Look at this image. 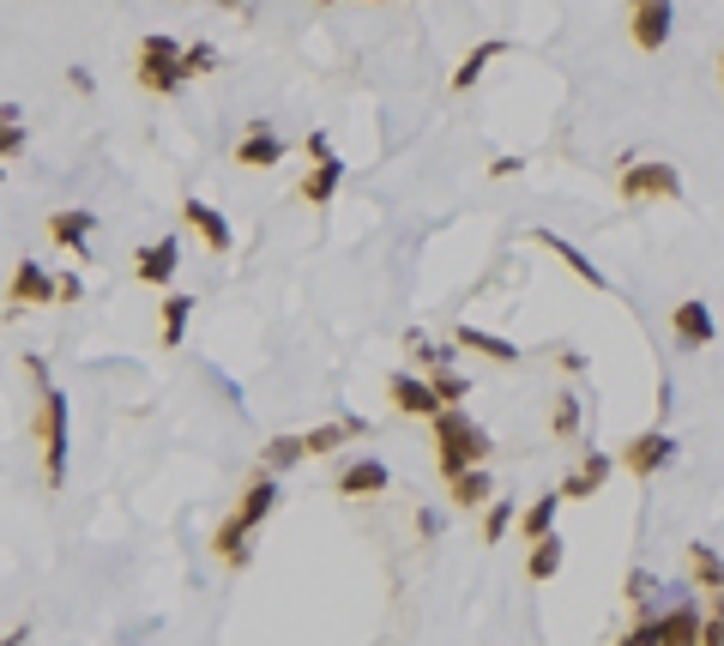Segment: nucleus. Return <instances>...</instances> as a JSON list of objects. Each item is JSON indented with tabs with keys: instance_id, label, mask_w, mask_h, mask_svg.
Wrapping results in <instances>:
<instances>
[{
	"instance_id": "1",
	"label": "nucleus",
	"mask_w": 724,
	"mask_h": 646,
	"mask_svg": "<svg viewBox=\"0 0 724 646\" xmlns=\"http://www.w3.org/2000/svg\"><path fill=\"white\" fill-rule=\"evenodd\" d=\"M495 453V441L483 435L477 423H471L459 405H446L441 417H434V465H441V477L453 484L459 472H471V465H483Z\"/></svg>"
},
{
	"instance_id": "2",
	"label": "nucleus",
	"mask_w": 724,
	"mask_h": 646,
	"mask_svg": "<svg viewBox=\"0 0 724 646\" xmlns=\"http://www.w3.org/2000/svg\"><path fill=\"white\" fill-rule=\"evenodd\" d=\"M272 508H278V477L260 472V477L248 484V496H241V508L229 513V520L217 525V537H212V549L229 562V568H241V562H248V537H253V525H260Z\"/></svg>"
},
{
	"instance_id": "3",
	"label": "nucleus",
	"mask_w": 724,
	"mask_h": 646,
	"mask_svg": "<svg viewBox=\"0 0 724 646\" xmlns=\"http://www.w3.org/2000/svg\"><path fill=\"white\" fill-rule=\"evenodd\" d=\"M622 200L627 206H652V200H682V170L664 158L622 163Z\"/></svg>"
},
{
	"instance_id": "4",
	"label": "nucleus",
	"mask_w": 724,
	"mask_h": 646,
	"mask_svg": "<svg viewBox=\"0 0 724 646\" xmlns=\"http://www.w3.org/2000/svg\"><path fill=\"white\" fill-rule=\"evenodd\" d=\"M676 31V7L670 0H627V37L640 55H658Z\"/></svg>"
},
{
	"instance_id": "5",
	"label": "nucleus",
	"mask_w": 724,
	"mask_h": 646,
	"mask_svg": "<svg viewBox=\"0 0 724 646\" xmlns=\"http://www.w3.org/2000/svg\"><path fill=\"white\" fill-rule=\"evenodd\" d=\"M615 460H622V472H634L640 484H652V477L676 460V441L664 435V429H640V435L622 441V453H615Z\"/></svg>"
},
{
	"instance_id": "6",
	"label": "nucleus",
	"mask_w": 724,
	"mask_h": 646,
	"mask_svg": "<svg viewBox=\"0 0 724 646\" xmlns=\"http://www.w3.org/2000/svg\"><path fill=\"white\" fill-rule=\"evenodd\" d=\"M43 447H48V489L67 484V393L43 387Z\"/></svg>"
},
{
	"instance_id": "7",
	"label": "nucleus",
	"mask_w": 724,
	"mask_h": 646,
	"mask_svg": "<svg viewBox=\"0 0 724 646\" xmlns=\"http://www.w3.org/2000/svg\"><path fill=\"white\" fill-rule=\"evenodd\" d=\"M670 332L682 351H706L712 339H719V320H712V308L700 303V296H682V303L670 308Z\"/></svg>"
},
{
	"instance_id": "8",
	"label": "nucleus",
	"mask_w": 724,
	"mask_h": 646,
	"mask_svg": "<svg viewBox=\"0 0 724 646\" xmlns=\"http://www.w3.org/2000/svg\"><path fill=\"white\" fill-rule=\"evenodd\" d=\"M615 465H622L615 453H586V460H579V465H574V472H567L555 489H562V501H591L603 484H610V472H615Z\"/></svg>"
},
{
	"instance_id": "9",
	"label": "nucleus",
	"mask_w": 724,
	"mask_h": 646,
	"mask_svg": "<svg viewBox=\"0 0 724 646\" xmlns=\"http://www.w3.org/2000/svg\"><path fill=\"white\" fill-rule=\"evenodd\" d=\"M386 399H393L405 417H441V411H446V405L434 399V387H429V381L405 375V369H398V375H386Z\"/></svg>"
},
{
	"instance_id": "10",
	"label": "nucleus",
	"mask_w": 724,
	"mask_h": 646,
	"mask_svg": "<svg viewBox=\"0 0 724 646\" xmlns=\"http://www.w3.org/2000/svg\"><path fill=\"white\" fill-rule=\"evenodd\" d=\"M700 622H706V610H700L694 598L658 610V646H700Z\"/></svg>"
},
{
	"instance_id": "11",
	"label": "nucleus",
	"mask_w": 724,
	"mask_h": 646,
	"mask_svg": "<svg viewBox=\"0 0 724 646\" xmlns=\"http://www.w3.org/2000/svg\"><path fill=\"white\" fill-rule=\"evenodd\" d=\"M531 242H538V248H550V254H555V260H562V267H567V272H574V279H579V284H591V291H610V279H603V272H598V267H591V260H586V254H579V248H574V242H562V236H555V230H531Z\"/></svg>"
},
{
	"instance_id": "12",
	"label": "nucleus",
	"mask_w": 724,
	"mask_h": 646,
	"mask_svg": "<svg viewBox=\"0 0 724 646\" xmlns=\"http://www.w3.org/2000/svg\"><path fill=\"white\" fill-rule=\"evenodd\" d=\"M176 267H181V242H176V236H163V242H145L139 248V267H133V272H139V284H169V279H176Z\"/></svg>"
},
{
	"instance_id": "13",
	"label": "nucleus",
	"mask_w": 724,
	"mask_h": 646,
	"mask_svg": "<svg viewBox=\"0 0 724 646\" xmlns=\"http://www.w3.org/2000/svg\"><path fill=\"white\" fill-rule=\"evenodd\" d=\"M278 158H284V139H278L265 122H253V127H248V139L236 146V163H241V170H272Z\"/></svg>"
},
{
	"instance_id": "14",
	"label": "nucleus",
	"mask_w": 724,
	"mask_h": 646,
	"mask_svg": "<svg viewBox=\"0 0 724 646\" xmlns=\"http://www.w3.org/2000/svg\"><path fill=\"white\" fill-rule=\"evenodd\" d=\"M446 496H453L459 513H465V508H489V501H495V472H489V465H471V472H459L453 484H446Z\"/></svg>"
},
{
	"instance_id": "15",
	"label": "nucleus",
	"mask_w": 724,
	"mask_h": 646,
	"mask_svg": "<svg viewBox=\"0 0 724 646\" xmlns=\"http://www.w3.org/2000/svg\"><path fill=\"white\" fill-rule=\"evenodd\" d=\"M181 218L200 230V242L212 248V254H229V224H224V212H212L205 200H181Z\"/></svg>"
},
{
	"instance_id": "16",
	"label": "nucleus",
	"mask_w": 724,
	"mask_h": 646,
	"mask_svg": "<svg viewBox=\"0 0 724 646\" xmlns=\"http://www.w3.org/2000/svg\"><path fill=\"white\" fill-rule=\"evenodd\" d=\"M386 484H393V472H386L381 460H350L344 472H338V496H381Z\"/></svg>"
},
{
	"instance_id": "17",
	"label": "nucleus",
	"mask_w": 724,
	"mask_h": 646,
	"mask_svg": "<svg viewBox=\"0 0 724 646\" xmlns=\"http://www.w3.org/2000/svg\"><path fill=\"white\" fill-rule=\"evenodd\" d=\"M453 344H459V351L489 356V363H519V344L513 339H495V332H483V327H453Z\"/></svg>"
},
{
	"instance_id": "18",
	"label": "nucleus",
	"mask_w": 724,
	"mask_h": 646,
	"mask_svg": "<svg viewBox=\"0 0 724 646\" xmlns=\"http://www.w3.org/2000/svg\"><path fill=\"white\" fill-rule=\"evenodd\" d=\"M357 435H369V423H362V417H338V423H326V429H308V435H302V447L320 460V453L344 447V441H357Z\"/></svg>"
},
{
	"instance_id": "19",
	"label": "nucleus",
	"mask_w": 724,
	"mask_h": 646,
	"mask_svg": "<svg viewBox=\"0 0 724 646\" xmlns=\"http://www.w3.org/2000/svg\"><path fill=\"white\" fill-rule=\"evenodd\" d=\"M555 508H562V489H543V496L531 501L525 513H519V537H525V544L550 537V532H555Z\"/></svg>"
},
{
	"instance_id": "20",
	"label": "nucleus",
	"mask_w": 724,
	"mask_h": 646,
	"mask_svg": "<svg viewBox=\"0 0 724 646\" xmlns=\"http://www.w3.org/2000/svg\"><path fill=\"white\" fill-rule=\"evenodd\" d=\"M562 562H567V544H562V532H550V537H538V544H531L525 574L543 586V580H555V574H562Z\"/></svg>"
},
{
	"instance_id": "21",
	"label": "nucleus",
	"mask_w": 724,
	"mask_h": 646,
	"mask_svg": "<svg viewBox=\"0 0 724 646\" xmlns=\"http://www.w3.org/2000/svg\"><path fill=\"white\" fill-rule=\"evenodd\" d=\"M688 574L700 592H724V556L712 544H688Z\"/></svg>"
},
{
	"instance_id": "22",
	"label": "nucleus",
	"mask_w": 724,
	"mask_h": 646,
	"mask_svg": "<svg viewBox=\"0 0 724 646\" xmlns=\"http://www.w3.org/2000/svg\"><path fill=\"white\" fill-rule=\"evenodd\" d=\"M12 303H55V284H48V272L36 267V260H24L19 272H12Z\"/></svg>"
},
{
	"instance_id": "23",
	"label": "nucleus",
	"mask_w": 724,
	"mask_h": 646,
	"mask_svg": "<svg viewBox=\"0 0 724 646\" xmlns=\"http://www.w3.org/2000/svg\"><path fill=\"white\" fill-rule=\"evenodd\" d=\"M338 182H344V163H338V158H320L308 170V182H302V200H308V206H326V200L338 194Z\"/></svg>"
},
{
	"instance_id": "24",
	"label": "nucleus",
	"mask_w": 724,
	"mask_h": 646,
	"mask_svg": "<svg viewBox=\"0 0 724 646\" xmlns=\"http://www.w3.org/2000/svg\"><path fill=\"white\" fill-rule=\"evenodd\" d=\"M501 55H507V43H501V37L477 43V49L465 55V67H459V73H453V91H471V86H477L483 73H489V61H501Z\"/></svg>"
},
{
	"instance_id": "25",
	"label": "nucleus",
	"mask_w": 724,
	"mask_h": 646,
	"mask_svg": "<svg viewBox=\"0 0 724 646\" xmlns=\"http://www.w3.org/2000/svg\"><path fill=\"white\" fill-rule=\"evenodd\" d=\"M579 429H586V405H579L574 393H555V405H550V435L555 441H574Z\"/></svg>"
},
{
	"instance_id": "26",
	"label": "nucleus",
	"mask_w": 724,
	"mask_h": 646,
	"mask_svg": "<svg viewBox=\"0 0 724 646\" xmlns=\"http://www.w3.org/2000/svg\"><path fill=\"white\" fill-rule=\"evenodd\" d=\"M296 460H308L302 435H278V441H265V465H260V472H265V477H278V472H290Z\"/></svg>"
},
{
	"instance_id": "27",
	"label": "nucleus",
	"mask_w": 724,
	"mask_h": 646,
	"mask_svg": "<svg viewBox=\"0 0 724 646\" xmlns=\"http://www.w3.org/2000/svg\"><path fill=\"white\" fill-rule=\"evenodd\" d=\"M429 387H434V399H441V405H459L471 393V381L459 375L453 363H429Z\"/></svg>"
},
{
	"instance_id": "28",
	"label": "nucleus",
	"mask_w": 724,
	"mask_h": 646,
	"mask_svg": "<svg viewBox=\"0 0 724 646\" xmlns=\"http://www.w3.org/2000/svg\"><path fill=\"white\" fill-rule=\"evenodd\" d=\"M48 236H55L60 248H79L84 236H91V212H55V218H48Z\"/></svg>"
},
{
	"instance_id": "29",
	"label": "nucleus",
	"mask_w": 724,
	"mask_h": 646,
	"mask_svg": "<svg viewBox=\"0 0 724 646\" xmlns=\"http://www.w3.org/2000/svg\"><path fill=\"white\" fill-rule=\"evenodd\" d=\"M188 308H193V296H169V303H163V320H157V339H163L169 351H176V344H181V332H188Z\"/></svg>"
},
{
	"instance_id": "30",
	"label": "nucleus",
	"mask_w": 724,
	"mask_h": 646,
	"mask_svg": "<svg viewBox=\"0 0 724 646\" xmlns=\"http://www.w3.org/2000/svg\"><path fill=\"white\" fill-rule=\"evenodd\" d=\"M622 592H627V610H634V622H640V616H658V610H652V592H658V580H652L646 568H634V574H627V586H622Z\"/></svg>"
},
{
	"instance_id": "31",
	"label": "nucleus",
	"mask_w": 724,
	"mask_h": 646,
	"mask_svg": "<svg viewBox=\"0 0 724 646\" xmlns=\"http://www.w3.org/2000/svg\"><path fill=\"white\" fill-rule=\"evenodd\" d=\"M519 525V513H513V501H489L483 508V544H501L507 532Z\"/></svg>"
},
{
	"instance_id": "32",
	"label": "nucleus",
	"mask_w": 724,
	"mask_h": 646,
	"mask_svg": "<svg viewBox=\"0 0 724 646\" xmlns=\"http://www.w3.org/2000/svg\"><path fill=\"white\" fill-rule=\"evenodd\" d=\"M181 79H188V73H181V61H139V86L145 91H176Z\"/></svg>"
},
{
	"instance_id": "33",
	"label": "nucleus",
	"mask_w": 724,
	"mask_h": 646,
	"mask_svg": "<svg viewBox=\"0 0 724 646\" xmlns=\"http://www.w3.org/2000/svg\"><path fill=\"white\" fill-rule=\"evenodd\" d=\"M181 55L188 49H181L176 37H163V31H151V37L139 43V61H181Z\"/></svg>"
},
{
	"instance_id": "34",
	"label": "nucleus",
	"mask_w": 724,
	"mask_h": 646,
	"mask_svg": "<svg viewBox=\"0 0 724 646\" xmlns=\"http://www.w3.org/2000/svg\"><path fill=\"white\" fill-rule=\"evenodd\" d=\"M12 151H24V122H19V110H0V158H12Z\"/></svg>"
},
{
	"instance_id": "35",
	"label": "nucleus",
	"mask_w": 724,
	"mask_h": 646,
	"mask_svg": "<svg viewBox=\"0 0 724 646\" xmlns=\"http://www.w3.org/2000/svg\"><path fill=\"white\" fill-rule=\"evenodd\" d=\"M615 646H658V616H640V622H634V628H627Z\"/></svg>"
},
{
	"instance_id": "36",
	"label": "nucleus",
	"mask_w": 724,
	"mask_h": 646,
	"mask_svg": "<svg viewBox=\"0 0 724 646\" xmlns=\"http://www.w3.org/2000/svg\"><path fill=\"white\" fill-rule=\"evenodd\" d=\"M212 61H217V49H212V43H193V49L181 55V73H212Z\"/></svg>"
},
{
	"instance_id": "37",
	"label": "nucleus",
	"mask_w": 724,
	"mask_h": 646,
	"mask_svg": "<svg viewBox=\"0 0 724 646\" xmlns=\"http://www.w3.org/2000/svg\"><path fill=\"white\" fill-rule=\"evenodd\" d=\"M79 296H84V284H79V279H72V272H67V279L55 284V303H79Z\"/></svg>"
},
{
	"instance_id": "38",
	"label": "nucleus",
	"mask_w": 724,
	"mask_h": 646,
	"mask_svg": "<svg viewBox=\"0 0 724 646\" xmlns=\"http://www.w3.org/2000/svg\"><path fill=\"white\" fill-rule=\"evenodd\" d=\"M519 170H525L519 158H495V163H489V175H519Z\"/></svg>"
},
{
	"instance_id": "39",
	"label": "nucleus",
	"mask_w": 724,
	"mask_h": 646,
	"mask_svg": "<svg viewBox=\"0 0 724 646\" xmlns=\"http://www.w3.org/2000/svg\"><path fill=\"white\" fill-rule=\"evenodd\" d=\"M719 79H724V49H719Z\"/></svg>"
},
{
	"instance_id": "40",
	"label": "nucleus",
	"mask_w": 724,
	"mask_h": 646,
	"mask_svg": "<svg viewBox=\"0 0 724 646\" xmlns=\"http://www.w3.org/2000/svg\"><path fill=\"white\" fill-rule=\"evenodd\" d=\"M0 175H7V170H0Z\"/></svg>"
}]
</instances>
